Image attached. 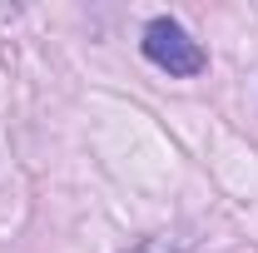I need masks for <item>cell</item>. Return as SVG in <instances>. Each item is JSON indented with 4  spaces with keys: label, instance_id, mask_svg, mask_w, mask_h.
Here are the masks:
<instances>
[{
    "label": "cell",
    "instance_id": "cell-1",
    "mask_svg": "<svg viewBox=\"0 0 258 253\" xmlns=\"http://www.w3.org/2000/svg\"><path fill=\"white\" fill-rule=\"evenodd\" d=\"M144 55L159 65V70H169V75H199L209 65L204 50H199V40H189V30L179 20H169V15H159V20L144 25Z\"/></svg>",
    "mask_w": 258,
    "mask_h": 253
},
{
    "label": "cell",
    "instance_id": "cell-2",
    "mask_svg": "<svg viewBox=\"0 0 258 253\" xmlns=\"http://www.w3.org/2000/svg\"><path fill=\"white\" fill-rule=\"evenodd\" d=\"M134 253H184V248H179L174 238H149V243H139Z\"/></svg>",
    "mask_w": 258,
    "mask_h": 253
}]
</instances>
